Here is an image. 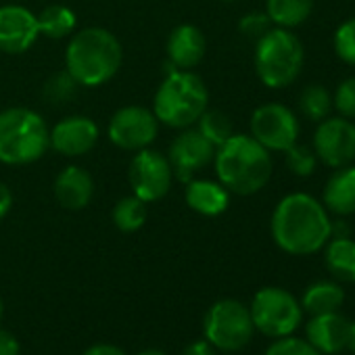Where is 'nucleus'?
I'll list each match as a JSON object with an SVG mask.
<instances>
[{"instance_id": "nucleus-1", "label": "nucleus", "mask_w": 355, "mask_h": 355, "mask_svg": "<svg viewBox=\"0 0 355 355\" xmlns=\"http://www.w3.org/2000/svg\"><path fill=\"white\" fill-rule=\"evenodd\" d=\"M274 243L291 255H311L332 239L326 207L305 193L286 195L272 214Z\"/></svg>"}, {"instance_id": "nucleus-29", "label": "nucleus", "mask_w": 355, "mask_h": 355, "mask_svg": "<svg viewBox=\"0 0 355 355\" xmlns=\"http://www.w3.org/2000/svg\"><path fill=\"white\" fill-rule=\"evenodd\" d=\"M334 53L343 63L355 67V17L340 24L334 32Z\"/></svg>"}, {"instance_id": "nucleus-4", "label": "nucleus", "mask_w": 355, "mask_h": 355, "mask_svg": "<svg viewBox=\"0 0 355 355\" xmlns=\"http://www.w3.org/2000/svg\"><path fill=\"white\" fill-rule=\"evenodd\" d=\"M209 92L205 82L191 69H175L165 76L153 101V113L159 123L184 130L207 111Z\"/></svg>"}, {"instance_id": "nucleus-9", "label": "nucleus", "mask_w": 355, "mask_h": 355, "mask_svg": "<svg viewBox=\"0 0 355 355\" xmlns=\"http://www.w3.org/2000/svg\"><path fill=\"white\" fill-rule=\"evenodd\" d=\"M128 178H130V187L138 199H142L144 203H155L169 193L173 169L169 165L167 155L146 146L136 150V155L132 157Z\"/></svg>"}, {"instance_id": "nucleus-36", "label": "nucleus", "mask_w": 355, "mask_h": 355, "mask_svg": "<svg viewBox=\"0 0 355 355\" xmlns=\"http://www.w3.org/2000/svg\"><path fill=\"white\" fill-rule=\"evenodd\" d=\"M182 355H216V351H214V345L211 343H207V340H195L193 345H189L184 349Z\"/></svg>"}, {"instance_id": "nucleus-17", "label": "nucleus", "mask_w": 355, "mask_h": 355, "mask_svg": "<svg viewBox=\"0 0 355 355\" xmlns=\"http://www.w3.org/2000/svg\"><path fill=\"white\" fill-rule=\"evenodd\" d=\"M307 343L313 345L320 353H338L347 347L349 334V320L343 318L338 311L332 313H318L311 315L305 328Z\"/></svg>"}, {"instance_id": "nucleus-2", "label": "nucleus", "mask_w": 355, "mask_h": 355, "mask_svg": "<svg viewBox=\"0 0 355 355\" xmlns=\"http://www.w3.org/2000/svg\"><path fill=\"white\" fill-rule=\"evenodd\" d=\"M216 173L220 184L236 195H255L272 178V155L251 134H232L216 148Z\"/></svg>"}, {"instance_id": "nucleus-28", "label": "nucleus", "mask_w": 355, "mask_h": 355, "mask_svg": "<svg viewBox=\"0 0 355 355\" xmlns=\"http://www.w3.org/2000/svg\"><path fill=\"white\" fill-rule=\"evenodd\" d=\"M284 155H286V165H288V169H291L295 175L305 178V175H311V173L315 171L318 157H315V153H313L311 148H307V146L295 142L291 148L284 150Z\"/></svg>"}, {"instance_id": "nucleus-24", "label": "nucleus", "mask_w": 355, "mask_h": 355, "mask_svg": "<svg viewBox=\"0 0 355 355\" xmlns=\"http://www.w3.org/2000/svg\"><path fill=\"white\" fill-rule=\"evenodd\" d=\"M36 19H38L40 34L55 40L69 36L76 28V13L65 5H51Z\"/></svg>"}, {"instance_id": "nucleus-30", "label": "nucleus", "mask_w": 355, "mask_h": 355, "mask_svg": "<svg viewBox=\"0 0 355 355\" xmlns=\"http://www.w3.org/2000/svg\"><path fill=\"white\" fill-rule=\"evenodd\" d=\"M78 82L67 73V71H61V73H55L46 86H44V96L49 101H55V103H63L67 98H71L78 90Z\"/></svg>"}, {"instance_id": "nucleus-31", "label": "nucleus", "mask_w": 355, "mask_h": 355, "mask_svg": "<svg viewBox=\"0 0 355 355\" xmlns=\"http://www.w3.org/2000/svg\"><path fill=\"white\" fill-rule=\"evenodd\" d=\"M332 107L345 119H355V76L343 80L332 96Z\"/></svg>"}, {"instance_id": "nucleus-19", "label": "nucleus", "mask_w": 355, "mask_h": 355, "mask_svg": "<svg viewBox=\"0 0 355 355\" xmlns=\"http://www.w3.org/2000/svg\"><path fill=\"white\" fill-rule=\"evenodd\" d=\"M322 205L334 216L355 214V165L336 167L322 191Z\"/></svg>"}, {"instance_id": "nucleus-3", "label": "nucleus", "mask_w": 355, "mask_h": 355, "mask_svg": "<svg viewBox=\"0 0 355 355\" xmlns=\"http://www.w3.org/2000/svg\"><path fill=\"white\" fill-rule=\"evenodd\" d=\"M123 49L119 40L103 28L78 32L65 51V71L80 86H103L119 71Z\"/></svg>"}, {"instance_id": "nucleus-16", "label": "nucleus", "mask_w": 355, "mask_h": 355, "mask_svg": "<svg viewBox=\"0 0 355 355\" xmlns=\"http://www.w3.org/2000/svg\"><path fill=\"white\" fill-rule=\"evenodd\" d=\"M205 34L191 24H182L171 30L167 38V59L175 69H193L205 57Z\"/></svg>"}, {"instance_id": "nucleus-20", "label": "nucleus", "mask_w": 355, "mask_h": 355, "mask_svg": "<svg viewBox=\"0 0 355 355\" xmlns=\"http://www.w3.org/2000/svg\"><path fill=\"white\" fill-rule=\"evenodd\" d=\"M187 205L201 216H220L230 205V191L214 180L187 182Z\"/></svg>"}, {"instance_id": "nucleus-13", "label": "nucleus", "mask_w": 355, "mask_h": 355, "mask_svg": "<svg viewBox=\"0 0 355 355\" xmlns=\"http://www.w3.org/2000/svg\"><path fill=\"white\" fill-rule=\"evenodd\" d=\"M216 157V146L199 132L187 130L178 134L169 144V165L180 182H191L193 175L209 165Z\"/></svg>"}, {"instance_id": "nucleus-37", "label": "nucleus", "mask_w": 355, "mask_h": 355, "mask_svg": "<svg viewBox=\"0 0 355 355\" xmlns=\"http://www.w3.org/2000/svg\"><path fill=\"white\" fill-rule=\"evenodd\" d=\"M82 355H125V353L115 345H92Z\"/></svg>"}, {"instance_id": "nucleus-25", "label": "nucleus", "mask_w": 355, "mask_h": 355, "mask_svg": "<svg viewBox=\"0 0 355 355\" xmlns=\"http://www.w3.org/2000/svg\"><path fill=\"white\" fill-rule=\"evenodd\" d=\"M146 216H148L146 203L142 199H138L136 195L121 199L113 207V214H111L115 228L121 230V232H136V230H140L144 226V222H146Z\"/></svg>"}, {"instance_id": "nucleus-39", "label": "nucleus", "mask_w": 355, "mask_h": 355, "mask_svg": "<svg viewBox=\"0 0 355 355\" xmlns=\"http://www.w3.org/2000/svg\"><path fill=\"white\" fill-rule=\"evenodd\" d=\"M138 355H163V353L157 351V349H148V351H142V353H138Z\"/></svg>"}, {"instance_id": "nucleus-38", "label": "nucleus", "mask_w": 355, "mask_h": 355, "mask_svg": "<svg viewBox=\"0 0 355 355\" xmlns=\"http://www.w3.org/2000/svg\"><path fill=\"white\" fill-rule=\"evenodd\" d=\"M347 347L351 353H355V322H349V334H347Z\"/></svg>"}, {"instance_id": "nucleus-27", "label": "nucleus", "mask_w": 355, "mask_h": 355, "mask_svg": "<svg viewBox=\"0 0 355 355\" xmlns=\"http://www.w3.org/2000/svg\"><path fill=\"white\" fill-rule=\"evenodd\" d=\"M197 123H199V132L218 148L220 144H224L232 134H234V128H232V121H230V117L224 113V111H218V109H214V111H205L199 119H197Z\"/></svg>"}, {"instance_id": "nucleus-18", "label": "nucleus", "mask_w": 355, "mask_h": 355, "mask_svg": "<svg viewBox=\"0 0 355 355\" xmlns=\"http://www.w3.org/2000/svg\"><path fill=\"white\" fill-rule=\"evenodd\" d=\"M94 195V182L92 175L80 167V165H69L65 167L55 180V197L61 203V207L69 211H78L90 205Z\"/></svg>"}, {"instance_id": "nucleus-26", "label": "nucleus", "mask_w": 355, "mask_h": 355, "mask_svg": "<svg viewBox=\"0 0 355 355\" xmlns=\"http://www.w3.org/2000/svg\"><path fill=\"white\" fill-rule=\"evenodd\" d=\"M299 109H301V113L307 119L320 123L332 111V94L322 84H311V86H307L301 92V96H299Z\"/></svg>"}, {"instance_id": "nucleus-7", "label": "nucleus", "mask_w": 355, "mask_h": 355, "mask_svg": "<svg viewBox=\"0 0 355 355\" xmlns=\"http://www.w3.org/2000/svg\"><path fill=\"white\" fill-rule=\"evenodd\" d=\"M249 311H251L253 326L266 336H274V338L293 334L299 328L303 315L299 301L288 291L278 286L261 288L253 297Z\"/></svg>"}, {"instance_id": "nucleus-32", "label": "nucleus", "mask_w": 355, "mask_h": 355, "mask_svg": "<svg viewBox=\"0 0 355 355\" xmlns=\"http://www.w3.org/2000/svg\"><path fill=\"white\" fill-rule=\"evenodd\" d=\"M266 355H322V353L313 345H309L307 340L295 338L288 334V336L278 338L274 345H270Z\"/></svg>"}, {"instance_id": "nucleus-11", "label": "nucleus", "mask_w": 355, "mask_h": 355, "mask_svg": "<svg viewBox=\"0 0 355 355\" xmlns=\"http://www.w3.org/2000/svg\"><path fill=\"white\" fill-rule=\"evenodd\" d=\"M315 157L336 169L355 161V123L345 117H326L313 134Z\"/></svg>"}, {"instance_id": "nucleus-12", "label": "nucleus", "mask_w": 355, "mask_h": 355, "mask_svg": "<svg viewBox=\"0 0 355 355\" xmlns=\"http://www.w3.org/2000/svg\"><path fill=\"white\" fill-rule=\"evenodd\" d=\"M159 121L146 107H121L109 121V140L123 150H140L157 138Z\"/></svg>"}, {"instance_id": "nucleus-40", "label": "nucleus", "mask_w": 355, "mask_h": 355, "mask_svg": "<svg viewBox=\"0 0 355 355\" xmlns=\"http://www.w3.org/2000/svg\"><path fill=\"white\" fill-rule=\"evenodd\" d=\"M3 311H5V305H3V297H0V322H3Z\"/></svg>"}, {"instance_id": "nucleus-23", "label": "nucleus", "mask_w": 355, "mask_h": 355, "mask_svg": "<svg viewBox=\"0 0 355 355\" xmlns=\"http://www.w3.org/2000/svg\"><path fill=\"white\" fill-rule=\"evenodd\" d=\"M313 11V0H266V15L276 28H297Z\"/></svg>"}, {"instance_id": "nucleus-8", "label": "nucleus", "mask_w": 355, "mask_h": 355, "mask_svg": "<svg viewBox=\"0 0 355 355\" xmlns=\"http://www.w3.org/2000/svg\"><path fill=\"white\" fill-rule=\"evenodd\" d=\"M253 330L251 311L234 299L214 303L205 315L207 343L222 351H241L249 345Z\"/></svg>"}, {"instance_id": "nucleus-41", "label": "nucleus", "mask_w": 355, "mask_h": 355, "mask_svg": "<svg viewBox=\"0 0 355 355\" xmlns=\"http://www.w3.org/2000/svg\"><path fill=\"white\" fill-rule=\"evenodd\" d=\"M224 3H232V0H224Z\"/></svg>"}, {"instance_id": "nucleus-33", "label": "nucleus", "mask_w": 355, "mask_h": 355, "mask_svg": "<svg viewBox=\"0 0 355 355\" xmlns=\"http://www.w3.org/2000/svg\"><path fill=\"white\" fill-rule=\"evenodd\" d=\"M270 17L266 13H249L241 19L239 24V30L243 36L247 38H253V40H259L268 30H270Z\"/></svg>"}, {"instance_id": "nucleus-6", "label": "nucleus", "mask_w": 355, "mask_h": 355, "mask_svg": "<svg viewBox=\"0 0 355 355\" xmlns=\"http://www.w3.org/2000/svg\"><path fill=\"white\" fill-rule=\"evenodd\" d=\"M303 61V44L286 28H270L255 44V71L268 88L291 86L299 78Z\"/></svg>"}, {"instance_id": "nucleus-35", "label": "nucleus", "mask_w": 355, "mask_h": 355, "mask_svg": "<svg viewBox=\"0 0 355 355\" xmlns=\"http://www.w3.org/2000/svg\"><path fill=\"white\" fill-rule=\"evenodd\" d=\"M11 205H13V193L7 184L0 182V220L11 211Z\"/></svg>"}, {"instance_id": "nucleus-10", "label": "nucleus", "mask_w": 355, "mask_h": 355, "mask_svg": "<svg viewBox=\"0 0 355 355\" xmlns=\"http://www.w3.org/2000/svg\"><path fill=\"white\" fill-rule=\"evenodd\" d=\"M251 136L268 150L284 153L299 138V121L286 105L268 103L253 111Z\"/></svg>"}, {"instance_id": "nucleus-34", "label": "nucleus", "mask_w": 355, "mask_h": 355, "mask_svg": "<svg viewBox=\"0 0 355 355\" xmlns=\"http://www.w3.org/2000/svg\"><path fill=\"white\" fill-rule=\"evenodd\" d=\"M19 351H21V347H19V340L15 338V334L0 328V355H19Z\"/></svg>"}, {"instance_id": "nucleus-5", "label": "nucleus", "mask_w": 355, "mask_h": 355, "mask_svg": "<svg viewBox=\"0 0 355 355\" xmlns=\"http://www.w3.org/2000/svg\"><path fill=\"white\" fill-rule=\"evenodd\" d=\"M51 146V128L44 117L26 107L0 113V163L28 165L44 157Z\"/></svg>"}, {"instance_id": "nucleus-14", "label": "nucleus", "mask_w": 355, "mask_h": 355, "mask_svg": "<svg viewBox=\"0 0 355 355\" xmlns=\"http://www.w3.org/2000/svg\"><path fill=\"white\" fill-rule=\"evenodd\" d=\"M36 15L19 5L0 7V51L9 55H21L38 40Z\"/></svg>"}, {"instance_id": "nucleus-22", "label": "nucleus", "mask_w": 355, "mask_h": 355, "mask_svg": "<svg viewBox=\"0 0 355 355\" xmlns=\"http://www.w3.org/2000/svg\"><path fill=\"white\" fill-rule=\"evenodd\" d=\"M343 303H345V291L340 288V284L322 280V282L311 284V286L303 293L301 307H303L305 311H309L311 315H318V313H332V311H338Z\"/></svg>"}, {"instance_id": "nucleus-15", "label": "nucleus", "mask_w": 355, "mask_h": 355, "mask_svg": "<svg viewBox=\"0 0 355 355\" xmlns=\"http://www.w3.org/2000/svg\"><path fill=\"white\" fill-rule=\"evenodd\" d=\"M98 140V125L84 115L61 119L51 130V146L63 157L86 155Z\"/></svg>"}, {"instance_id": "nucleus-21", "label": "nucleus", "mask_w": 355, "mask_h": 355, "mask_svg": "<svg viewBox=\"0 0 355 355\" xmlns=\"http://www.w3.org/2000/svg\"><path fill=\"white\" fill-rule=\"evenodd\" d=\"M326 268L340 282H355V241L349 236H334L326 243Z\"/></svg>"}]
</instances>
